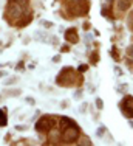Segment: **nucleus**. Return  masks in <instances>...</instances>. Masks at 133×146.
Wrapping results in <instances>:
<instances>
[{"mask_svg":"<svg viewBox=\"0 0 133 146\" xmlns=\"http://www.w3.org/2000/svg\"><path fill=\"white\" fill-rule=\"evenodd\" d=\"M64 134H62V138H64V141H66V143H73L74 140H78V138L80 137V131L79 127L74 124V121H73L71 124H68L66 127H64Z\"/></svg>","mask_w":133,"mask_h":146,"instance_id":"f257e3e1","label":"nucleus"},{"mask_svg":"<svg viewBox=\"0 0 133 146\" xmlns=\"http://www.w3.org/2000/svg\"><path fill=\"white\" fill-rule=\"evenodd\" d=\"M54 124H56V120L53 118V115L43 117V118H40V120L36 123V131L37 132H48L50 129L54 127Z\"/></svg>","mask_w":133,"mask_h":146,"instance_id":"f03ea898","label":"nucleus"},{"mask_svg":"<svg viewBox=\"0 0 133 146\" xmlns=\"http://www.w3.org/2000/svg\"><path fill=\"white\" fill-rule=\"evenodd\" d=\"M121 110L127 118H133V98L132 96H125L121 101Z\"/></svg>","mask_w":133,"mask_h":146,"instance_id":"7ed1b4c3","label":"nucleus"},{"mask_svg":"<svg viewBox=\"0 0 133 146\" xmlns=\"http://www.w3.org/2000/svg\"><path fill=\"white\" fill-rule=\"evenodd\" d=\"M88 11V2L87 0H76V5H73L71 8V14L79 16V14H85Z\"/></svg>","mask_w":133,"mask_h":146,"instance_id":"20e7f679","label":"nucleus"},{"mask_svg":"<svg viewBox=\"0 0 133 146\" xmlns=\"http://www.w3.org/2000/svg\"><path fill=\"white\" fill-rule=\"evenodd\" d=\"M65 39L68 40V42H71V44H78L79 42V36H78V33H76V30L71 28V30L66 31V33H65Z\"/></svg>","mask_w":133,"mask_h":146,"instance_id":"39448f33","label":"nucleus"},{"mask_svg":"<svg viewBox=\"0 0 133 146\" xmlns=\"http://www.w3.org/2000/svg\"><path fill=\"white\" fill-rule=\"evenodd\" d=\"M132 5V0H118V8L121 11H127Z\"/></svg>","mask_w":133,"mask_h":146,"instance_id":"423d86ee","label":"nucleus"},{"mask_svg":"<svg viewBox=\"0 0 133 146\" xmlns=\"http://www.w3.org/2000/svg\"><path fill=\"white\" fill-rule=\"evenodd\" d=\"M23 17H25L23 20H19V22H17V27H25V25H28V23L31 22V19H33V14H31V13H28V14H25Z\"/></svg>","mask_w":133,"mask_h":146,"instance_id":"0eeeda50","label":"nucleus"},{"mask_svg":"<svg viewBox=\"0 0 133 146\" xmlns=\"http://www.w3.org/2000/svg\"><path fill=\"white\" fill-rule=\"evenodd\" d=\"M8 123V118H6V113L3 109H0V126H5Z\"/></svg>","mask_w":133,"mask_h":146,"instance_id":"6e6552de","label":"nucleus"},{"mask_svg":"<svg viewBox=\"0 0 133 146\" xmlns=\"http://www.w3.org/2000/svg\"><path fill=\"white\" fill-rule=\"evenodd\" d=\"M71 123H73V120H70V118L64 117V118H62V120H61V127H62V129H64V127H66V126H68V124H71Z\"/></svg>","mask_w":133,"mask_h":146,"instance_id":"1a4fd4ad","label":"nucleus"},{"mask_svg":"<svg viewBox=\"0 0 133 146\" xmlns=\"http://www.w3.org/2000/svg\"><path fill=\"white\" fill-rule=\"evenodd\" d=\"M127 54H128V56H130V58H133V44H132L130 47L127 48Z\"/></svg>","mask_w":133,"mask_h":146,"instance_id":"9d476101","label":"nucleus"},{"mask_svg":"<svg viewBox=\"0 0 133 146\" xmlns=\"http://www.w3.org/2000/svg\"><path fill=\"white\" fill-rule=\"evenodd\" d=\"M96 106H97V109H102L104 104H102V100H101V98H97V100H96Z\"/></svg>","mask_w":133,"mask_h":146,"instance_id":"9b49d317","label":"nucleus"},{"mask_svg":"<svg viewBox=\"0 0 133 146\" xmlns=\"http://www.w3.org/2000/svg\"><path fill=\"white\" fill-rule=\"evenodd\" d=\"M42 25H43V27H48V28H50V27H53V23H50V22H45V20H42Z\"/></svg>","mask_w":133,"mask_h":146,"instance_id":"f8f14e48","label":"nucleus"},{"mask_svg":"<svg viewBox=\"0 0 133 146\" xmlns=\"http://www.w3.org/2000/svg\"><path fill=\"white\" fill-rule=\"evenodd\" d=\"M80 143H84V145H92V143H90V140H88V138H84V140L80 141Z\"/></svg>","mask_w":133,"mask_h":146,"instance_id":"ddd939ff","label":"nucleus"},{"mask_svg":"<svg viewBox=\"0 0 133 146\" xmlns=\"http://www.w3.org/2000/svg\"><path fill=\"white\" fill-rule=\"evenodd\" d=\"M87 70V65H79V72H85Z\"/></svg>","mask_w":133,"mask_h":146,"instance_id":"4468645a","label":"nucleus"},{"mask_svg":"<svg viewBox=\"0 0 133 146\" xmlns=\"http://www.w3.org/2000/svg\"><path fill=\"white\" fill-rule=\"evenodd\" d=\"M14 82H16V78H13V79H9V81H6L5 84H14Z\"/></svg>","mask_w":133,"mask_h":146,"instance_id":"2eb2a0df","label":"nucleus"},{"mask_svg":"<svg viewBox=\"0 0 133 146\" xmlns=\"http://www.w3.org/2000/svg\"><path fill=\"white\" fill-rule=\"evenodd\" d=\"M22 67H23V62H19V64H17V67H16V68H17V70H20V68H22Z\"/></svg>","mask_w":133,"mask_h":146,"instance_id":"dca6fc26","label":"nucleus"},{"mask_svg":"<svg viewBox=\"0 0 133 146\" xmlns=\"http://www.w3.org/2000/svg\"><path fill=\"white\" fill-rule=\"evenodd\" d=\"M3 76H6V72H0V78H3Z\"/></svg>","mask_w":133,"mask_h":146,"instance_id":"f3484780","label":"nucleus"}]
</instances>
